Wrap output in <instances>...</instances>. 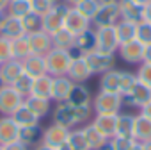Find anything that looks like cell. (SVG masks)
Returning <instances> with one entry per match:
<instances>
[{"label":"cell","instance_id":"25","mask_svg":"<svg viewBox=\"0 0 151 150\" xmlns=\"http://www.w3.org/2000/svg\"><path fill=\"white\" fill-rule=\"evenodd\" d=\"M20 127L14 123L11 116H0V145H7L18 139Z\"/></svg>","mask_w":151,"mask_h":150},{"label":"cell","instance_id":"42","mask_svg":"<svg viewBox=\"0 0 151 150\" xmlns=\"http://www.w3.org/2000/svg\"><path fill=\"white\" fill-rule=\"evenodd\" d=\"M135 75H137V79L140 82H144L146 86L151 88V63H140Z\"/></svg>","mask_w":151,"mask_h":150},{"label":"cell","instance_id":"5","mask_svg":"<svg viewBox=\"0 0 151 150\" xmlns=\"http://www.w3.org/2000/svg\"><path fill=\"white\" fill-rule=\"evenodd\" d=\"M119 20H121V13H119V4L117 2L100 4L96 15L91 18V25H94V29L114 27Z\"/></svg>","mask_w":151,"mask_h":150},{"label":"cell","instance_id":"35","mask_svg":"<svg viewBox=\"0 0 151 150\" xmlns=\"http://www.w3.org/2000/svg\"><path fill=\"white\" fill-rule=\"evenodd\" d=\"M32 11L30 7V0H11L7 6V15L14 18H23Z\"/></svg>","mask_w":151,"mask_h":150},{"label":"cell","instance_id":"20","mask_svg":"<svg viewBox=\"0 0 151 150\" xmlns=\"http://www.w3.org/2000/svg\"><path fill=\"white\" fill-rule=\"evenodd\" d=\"M68 77L75 82V84H84L87 79L93 77V71L87 66L86 59H77V61H71V66L68 70Z\"/></svg>","mask_w":151,"mask_h":150},{"label":"cell","instance_id":"54","mask_svg":"<svg viewBox=\"0 0 151 150\" xmlns=\"http://www.w3.org/2000/svg\"><path fill=\"white\" fill-rule=\"evenodd\" d=\"M64 2H66L68 6H71V7H73V6H77V4L80 2V0H64Z\"/></svg>","mask_w":151,"mask_h":150},{"label":"cell","instance_id":"18","mask_svg":"<svg viewBox=\"0 0 151 150\" xmlns=\"http://www.w3.org/2000/svg\"><path fill=\"white\" fill-rule=\"evenodd\" d=\"M117 114L119 113H112V114H94L93 118V125L107 138H114L116 136V123H117Z\"/></svg>","mask_w":151,"mask_h":150},{"label":"cell","instance_id":"40","mask_svg":"<svg viewBox=\"0 0 151 150\" xmlns=\"http://www.w3.org/2000/svg\"><path fill=\"white\" fill-rule=\"evenodd\" d=\"M137 41H140L142 45H149L151 43V23L149 22H140L137 23Z\"/></svg>","mask_w":151,"mask_h":150},{"label":"cell","instance_id":"36","mask_svg":"<svg viewBox=\"0 0 151 150\" xmlns=\"http://www.w3.org/2000/svg\"><path fill=\"white\" fill-rule=\"evenodd\" d=\"M73 43H75V36H73L69 31H66V29H60V31H57L55 34H52V45H53L55 48H64V50H68V48H71Z\"/></svg>","mask_w":151,"mask_h":150},{"label":"cell","instance_id":"17","mask_svg":"<svg viewBox=\"0 0 151 150\" xmlns=\"http://www.w3.org/2000/svg\"><path fill=\"white\" fill-rule=\"evenodd\" d=\"M23 64L20 59H7L6 63L0 64V75H2V79L7 86L14 84L22 75H23Z\"/></svg>","mask_w":151,"mask_h":150},{"label":"cell","instance_id":"6","mask_svg":"<svg viewBox=\"0 0 151 150\" xmlns=\"http://www.w3.org/2000/svg\"><path fill=\"white\" fill-rule=\"evenodd\" d=\"M71 6H68L66 2H60V4H55L45 16H43V31H46L50 36L55 34L57 31L64 29V20H66V15L69 11Z\"/></svg>","mask_w":151,"mask_h":150},{"label":"cell","instance_id":"59","mask_svg":"<svg viewBox=\"0 0 151 150\" xmlns=\"http://www.w3.org/2000/svg\"><path fill=\"white\" fill-rule=\"evenodd\" d=\"M57 150H71V148H69L68 145H62V146H60V148H57Z\"/></svg>","mask_w":151,"mask_h":150},{"label":"cell","instance_id":"15","mask_svg":"<svg viewBox=\"0 0 151 150\" xmlns=\"http://www.w3.org/2000/svg\"><path fill=\"white\" fill-rule=\"evenodd\" d=\"M91 27V20L86 18L84 15H80L75 7H69L68 15H66V20H64V29L69 31L73 36H77L80 32H84L86 29Z\"/></svg>","mask_w":151,"mask_h":150},{"label":"cell","instance_id":"12","mask_svg":"<svg viewBox=\"0 0 151 150\" xmlns=\"http://www.w3.org/2000/svg\"><path fill=\"white\" fill-rule=\"evenodd\" d=\"M117 54L126 64H140L142 57H144V45L137 39H132L128 43L119 45Z\"/></svg>","mask_w":151,"mask_h":150},{"label":"cell","instance_id":"50","mask_svg":"<svg viewBox=\"0 0 151 150\" xmlns=\"http://www.w3.org/2000/svg\"><path fill=\"white\" fill-rule=\"evenodd\" d=\"M34 150H57V148H52V146H48V145H45V143H39V145H36Z\"/></svg>","mask_w":151,"mask_h":150},{"label":"cell","instance_id":"4","mask_svg":"<svg viewBox=\"0 0 151 150\" xmlns=\"http://www.w3.org/2000/svg\"><path fill=\"white\" fill-rule=\"evenodd\" d=\"M46 71L52 75V77H57V75H68V70L71 66V57L68 54V50L64 48H52L46 55Z\"/></svg>","mask_w":151,"mask_h":150},{"label":"cell","instance_id":"39","mask_svg":"<svg viewBox=\"0 0 151 150\" xmlns=\"http://www.w3.org/2000/svg\"><path fill=\"white\" fill-rule=\"evenodd\" d=\"M32 81H34L32 77H29L27 73H23L22 77H20L14 84H11V86H13L23 98H27V97L30 95V91H32Z\"/></svg>","mask_w":151,"mask_h":150},{"label":"cell","instance_id":"47","mask_svg":"<svg viewBox=\"0 0 151 150\" xmlns=\"http://www.w3.org/2000/svg\"><path fill=\"white\" fill-rule=\"evenodd\" d=\"M142 63H151V43H149V45H144V57H142Z\"/></svg>","mask_w":151,"mask_h":150},{"label":"cell","instance_id":"41","mask_svg":"<svg viewBox=\"0 0 151 150\" xmlns=\"http://www.w3.org/2000/svg\"><path fill=\"white\" fill-rule=\"evenodd\" d=\"M114 146V150H130L133 145H135V139L130 138V136H114L109 139Z\"/></svg>","mask_w":151,"mask_h":150},{"label":"cell","instance_id":"8","mask_svg":"<svg viewBox=\"0 0 151 150\" xmlns=\"http://www.w3.org/2000/svg\"><path fill=\"white\" fill-rule=\"evenodd\" d=\"M23 97L13 88V86H4L0 90V114L2 116H11L22 104Z\"/></svg>","mask_w":151,"mask_h":150},{"label":"cell","instance_id":"49","mask_svg":"<svg viewBox=\"0 0 151 150\" xmlns=\"http://www.w3.org/2000/svg\"><path fill=\"white\" fill-rule=\"evenodd\" d=\"M96 150H114V146H112V143H110V141L107 139V141H105V143H103L101 146H98Z\"/></svg>","mask_w":151,"mask_h":150},{"label":"cell","instance_id":"53","mask_svg":"<svg viewBox=\"0 0 151 150\" xmlns=\"http://www.w3.org/2000/svg\"><path fill=\"white\" fill-rule=\"evenodd\" d=\"M6 18H7V11H0V27H2V23H4Z\"/></svg>","mask_w":151,"mask_h":150},{"label":"cell","instance_id":"52","mask_svg":"<svg viewBox=\"0 0 151 150\" xmlns=\"http://www.w3.org/2000/svg\"><path fill=\"white\" fill-rule=\"evenodd\" d=\"M132 2H133V4H137V6H140V7H144L146 4H149V2H151V0H132Z\"/></svg>","mask_w":151,"mask_h":150},{"label":"cell","instance_id":"55","mask_svg":"<svg viewBox=\"0 0 151 150\" xmlns=\"http://www.w3.org/2000/svg\"><path fill=\"white\" fill-rule=\"evenodd\" d=\"M130 150H142V143H139V141H135V145L130 148Z\"/></svg>","mask_w":151,"mask_h":150},{"label":"cell","instance_id":"34","mask_svg":"<svg viewBox=\"0 0 151 150\" xmlns=\"http://www.w3.org/2000/svg\"><path fill=\"white\" fill-rule=\"evenodd\" d=\"M133 114L130 113H119L117 114V123H116V136H130L133 130Z\"/></svg>","mask_w":151,"mask_h":150},{"label":"cell","instance_id":"38","mask_svg":"<svg viewBox=\"0 0 151 150\" xmlns=\"http://www.w3.org/2000/svg\"><path fill=\"white\" fill-rule=\"evenodd\" d=\"M75 9H77L80 15H84L86 18H93L94 15H96V11H98V7H100V2L98 0H80V2L77 4V6H73Z\"/></svg>","mask_w":151,"mask_h":150},{"label":"cell","instance_id":"57","mask_svg":"<svg viewBox=\"0 0 151 150\" xmlns=\"http://www.w3.org/2000/svg\"><path fill=\"white\" fill-rule=\"evenodd\" d=\"M100 4H110V2H117V0H98Z\"/></svg>","mask_w":151,"mask_h":150},{"label":"cell","instance_id":"10","mask_svg":"<svg viewBox=\"0 0 151 150\" xmlns=\"http://www.w3.org/2000/svg\"><path fill=\"white\" fill-rule=\"evenodd\" d=\"M96 36H98L96 50L105 52V54H112V55L117 54V48H119L121 43H119L117 34H116V25H114V27H101V29H96Z\"/></svg>","mask_w":151,"mask_h":150},{"label":"cell","instance_id":"23","mask_svg":"<svg viewBox=\"0 0 151 150\" xmlns=\"http://www.w3.org/2000/svg\"><path fill=\"white\" fill-rule=\"evenodd\" d=\"M132 138L139 143H146L151 141V122L142 116L140 113L133 118V130H132Z\"/></svg>","mask_w":151,"mask_h":150},{"label":"cell","instance_id":"29","mask_svg":"<svg viewBox=\"0 0 151 150\" xmlns=\"http://www.w3.org/2000/svg\"><path fill=\"white\" fill-rule=\"evenodd\" d=\"M18 139H20L23 145H27L29 148H30V146H36V145H39L41 139H43V130H41L39 125H34V127H20V130H18Z\"/></svg>","mask_w":151,"mask_h":150},{"label":"cell","instance_id":"19","mask_svg":"<svg viewBox=\"0 0 151 150\" xmlns=\"http://www.w3.org/2000/svg\"><path fill=\"white\" fill-rule=\"evenodd\" d=\"M119 4V13H121V20L132 22V23H140L144 22V7L133 4L132 0H117Z\"/></svg>","mask_w":151,"mask_h":150},{"label":"cell","instance_id":"45","mask_svg":"<svg viewBox=\"0 0 151 150\" xmlns=\"http://www.w3.org/2000/svg\"><path fill=\"white\" fill-rule=\"evenodd\" d=\"M4 146V150H29V146L27 145H23L20 139H16V141H11V143H7V145H2Z\"/></svg>","mask_w":151,"mask_h":150},{"label":"cell","instance_id":"3","mask_svg":"<svg viewBox=\"0 0 151 150\" xmlns=\"http://www.w3.org/2000/svg\"><path fill=\"white\" fill-rule=\"evenodd\" d=\"M93 111L94 114H112V113H121L123 104V97L116 95V93H109V91H98L93 97Z\"/></svg>","mask_w":151,"mask_h":150},{"label":"cell","instance_id":"60","mask_svg":"<svg viewBox=\"0 0 151 150\" xmlns=\"http://www.w3.org/2000/svg\"><path fill=\"white\" fill-rule=\"evenodd\" d=\"M50 2H52V4L55 6V4H60V2H64V0H50Z\"/></svg>","mask_w":151,"mask_h":150},{"label":"cell","instance_id":"1","mask_svg":"<svg viewBox=\"0 0 151 150\" xmlns=\"http://www.w3.org/2000/svg\"><path fill=\"white\" fill-rule=\"evenodd\" d=\"M52 114H53V123H59L66 129H75V127L89 123L94 111H93V106L75 107L69 102H59Z\"/></svg>","mask_w":151,"mask_h":150},{"label":"cell","instance_id":"22","mask_svg":"<svg viewBox=\"0 0 151 150\" xmlns=\"http://www.w3.org/2000/svg\"><path fill=\"white\" fill-rule=\"evenodd\" d=\"M71 106L75 107H82V106H91L93 104V95L89 91V88L86 84H73L71 93L68 97V100Z\"/></svg>","mask_w":151,"mask_h":150},{"label":"cell","instance_id":"16","mask_svg":"<svg viewBox=\"0 0 151 150\" xmlns=\"http://www.w3.org/2000/svg\"><path fill=\"white\" fill-rule=\"evenodd\" d=\"M22 64H23V71L29 75V77H32V79L48 73L46 71V59H45V55L30 54L25 59H22Z\"/></svg>","mask_w":151,"mask_h":150},{"label":"cell","instance_id":"26","mask_svg":"<svg viewBox=\"0 0 151 150\" xmlns=\"http://www.w3.org/2000/svg\"><path fill=\"white\" fill-rule=\"evenodd\" d=\"M11 118L14 120V123H16L18 127H34V125H39V122H41V118L36 116V114L25 106V102L11 114Z\"/></svg>","mask_w":151,"mask_h":150},{"label":"cell","instance_id":"44","mask_svg":"<svg viewBox=\"0 0 151 150\" xmlns=\"http://www.w3.org/2000/svg\"><path fill=\"white\" fill-rule=\"evenodd\" d=\"M7 59H13V55H11V39H7L0 34V64L6 63Z\"/></svg>","mask_w":151,"mask_h":150},{"label":"cell","instance_id":"13","mask_svg":"<svg viewBox=\"0 0 151 150\" xmlns=\"http://www.w3.org/2000/svg\"><path fill=\"white\" fill-rule=\"evenodd\" d=\"M29 39V47H30V54H37V55H46L53 45H52V36L46 31H37L32 34H27Z\"/></svg>","mask_w":151,"mask_h":150},{"label":"cell","instance_id":"48","mask_svg":"<svg viewBox=\"0 0 151 150\" xmlns=\"http://www.w3.org/2000/svg\"><path fill=\"white\" fill-rule=\"evenodd\" d=\"M142 16H144V22H149L151 23V2L144 6V15Z\"/></svg>","mask_w":151,"mask_h":150},{"label":"cell","instance_id":"37","mask_svg":"<svg viewBox=\"0 0 151 150\" xmlns=\"http://www.w3.org/2000/svg\"><path fill=\"white\" fill-rule=\"evenodd\" d=\"M22 23H23V29H25V34H32V32H37L43 29V16L30 11L27 16L22 18Z\"/></svg>","mask_w":151,"mask_h":150},{"label":"cell","instance_id":"24","mask_svg":"<svg viewBox=\"0 0 151 150\" xmlns=\"http://www.w3.org/2000/svg\"><path fill=\"white\" fill-rule=\"evenodd\" d=\"M0 34L7 39H16V38L27 36L25 29H23V23H22V18H14V16H9V15L4 20L2 27H0Z\"/></svg>","mask_w":151,"mask_h":150},{"label":"cell","instance_id":"9","mask_svg":"<svg viewBox=\"0 0 151 150\" xmlns=\"http://www.w3.org/2000/svg\"><path fill=\"white\" fill-rule=\"evenodd\" d=\"M84 59H86L87 66L91 68L93 75H94V73L101 75V73L112 70V68H114V63H116V59H114L112 54H105V52H100V50H93V52L86 54Z\"/></svg>","mask_w":151,"mask_h":150},{"label":"cell","instance_id":"32","mask_svg":"<svg viewBox=\"0 0 151 150\" xmlns=\"http://www.w3.org/2000/svg\"><path fill=\"white\" fill-rule=\"evenodd\" d=\"M66 145L71 148V150H91L89 145H87V139L82 132V127H75L69 130V136H68V141Z\"/></svg>","mask_w":151,"mask_h":150},{"label":"cell","instance_id":"33","mask_svg":"<svg viewBox=\"0 0 151 150\" xmlns=\"http://www.w3.org/2000/svg\"><path fill=\"white\" fill-rule=\"evenodd\" d=\"M11 55L13 59H25L27 55H30V47H29V39L27 36L11 39Z\"/></svg>","mask_w":151,"mask_h":150},{"label":"cell","instance_id":"46","mask_svg":"<svg viewBox=\"0 0 151 150\" xmlns=\"http://www.w3.org/2000/svg\"><path fill=\"white\" fill-rule=\"evenodd\" d=\"M140 114H142V116H146V118L151 122V102H147L146 106H142V107H140Z\"/></svg>","mask_w":151,"mask_h":150},{"label":"cell","instance_id":"7","mask_svg":"<svg viewBox=\"0 0 151 150\" xmlns=\"http://www.w3.org/2000/svg\"><path fill=\"white\" fill-rule=\"evenodd\" d=\"M147 102H151V88L146 86L144 82H140L137 79V82L132 86V90L123 95V104L130 106V107H137L140 109L142 106H146Z\"/></svg>","mask_w":151,"mask_h":150},{"label":"cell","instance_id":"21","mask_svg":"<svg viewBox=\"0 0 151 150\" xmlns=\"http://www.w3.org/2000/svg\"><path fill=\"white\" fill-rule=\"evenodd\" d=\"M77 48L82 50V54H89L93 50H96V45H98V36H96V29L94 27H89L86 29L84 32L75 36V43H73Z\"/></svg>","mask_w":151,"mask_h":150},{"label":"cell","instance_id":"56","mask_svg":"<svg viewBox=\"0 0 151 150\" xmlns=\"http://www.w3.org/2000/svg\"><path fill=\"white\" fill-rule=\"evenodd\" d=\"M142 150H151V141H146V143H142Z\"/></svg>","mask_w":151,"mask_h":150},{"label":"cell","instance_id":"58","mask_svg":"<svg viewBox=\"0 0 151 150\" xmlns=\"http://www.w3.org/2000/svg\"><path fill=\"white\" fill-rule=\"evenodd\" d=\"M4 86H7V84H6V82H4V79H2V75H0V90H2V88H4Z\"/></svg>","mask_w":151,"mask_h":150},{"label":"cell","instance_id":"11","mask_svg":"<svg viewBox=\"0 0 151 150\" xmlns=\"http://www.w3.org/2000/svg\"><path fill=\"white\" fill-rule=\"evenodd\" d=\"M69 130L71 129H66L59 123H52L48 125L45 130H43V139L41 143L52 146V148H60L62 145H66L68 141V136H69Z\"/></svg>","mask_w":151,"mask_h":150},{"label":"cell","instance_id":"14","mask_svg":"<svg viewBox=\"0 0 151 150\" xmlns=\"http://www.w3.org/2000/svg\"><path fill=\"white\" fill-rule=\"evenodd\" d=\"M73 81L68 77V75H57V77L52 79V102H66L69 93H71V88H73Z\"/></svg>","mask_w":151,"mask_h":150},{"label":"cell","instance_id":"43","mask_svg":"<svg viewBox=\"0 0 151 150\" xmlns=\"http://www.w3.org/2000/svg\"><path fill=\"white\" fill-rule=\"evenodd\" d=\"M30 7H32L34 13L45 16V15L53 7V4L50 2V0H30Z\"/></svg>","mask_w":151,"mask_h":150},{"label":"cell","instance_id":"30","mask_svg":"<svg viewBox=\"0 0 151 150\" xmlns=\"http://www.w3.org/2000/svg\"><path fill=\"white\" fill-rule=\"evenodd\" d=\"M116 34H117V39L119 43H128L132 39L137 38V23H132V22H126V20H119L116 23Z\"/></svg>","mask_w":151,"mask_h":150},{"label":"cell","instance_id":"2","mask_svg":"<svg viewBox=\"0 0 151 150\" xmlns=\"http://www.w3.org/2000/svg\"><path fill=\"white\" fill-rule=\"evenodd\" d=\"M135 82H137V75L135 73L112 68V70L101 73V77H100V90L123 97V95H126L132 90V86Z\"/></svg>","mask_w":151,"mask_h":150},{"label":"cell","instance_id":"27","mask_svg":"<svg viewBox=\"0 0 151 150\" xmlns=\"http://www.w3.org/2000/svg\"><path fill=\"white\" fill-rule=\"evenodd\" d=\"M52 79L53 77H52L50 73H45V75H41V77H36L32 81V91H30V95L52 100L50 98L52 97Z\"/></svg>","mask_w":151,"mask_h":150},{"label":"cell","instance_id":"51","mask_svg":"<svg viewBox=\"0 0 151 150\" xmlns=\"http://www.w3.org/2000/svg\"><path fill=\"white\" fill-rule=\"evenodd\" d=\"M9 2H11V0H0V11H7Z\"/></svg>","mask_w":151,"mask_h":150},{"label":"cell","instance_id":"28","mask_svg":"<svg viewBox=\"0 0 151 150\" xmlns=\"http://www.w3.org/2000/svg\"><path fill=\"white\" fill-rule=\"evenodd\" d=\"M25 106L39 118H45L50 111H52V100L48 98H39V97H34V95H29L25 100Z\"/></svg>","mask_w":151,"mask_h":150},{"label":"cell","instance_id":"31","mask_svg":"<svg viewBox=\"0 0 151 150\" xmlns=\"http://www.w3.org/2000/svg\"><path fill=\"white\" fill-rule=\"evenodd\" d=\"M82 132H84V136H86V139H87V145H89V148L91 150H96L98 146H101L105 141H107V138L89 122V123H86V125H82Z\"/></svg>","mask_w":151,"mask_h":150},{"label":"cell","instance_id":"61","mask_svg":"<svg viewBox=\"0 0 151 150\" xmlns=\"http://www.w3.org/2000/svg\"><path fill=\"white\" fill-rule=\"evenodd\" d=\"M0 150H4V146H2V145H0Z\"/></svg>","mask_w":151,"mask_h":150}]
</instances>
